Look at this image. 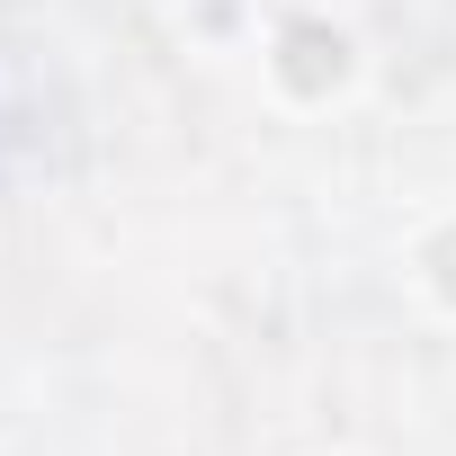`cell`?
<instances>
[{"label":"cell","instance_id":"obj_1","mask_svg":"<svg viewBox=\"0 0 456 456\" xmlns=\"http://www.w3.org/2000/svg\"><path fill=\"white\" fill-rule=\"evenodd\" d=\"M296 54H305V63H296V81L314 90V81H322V54H340V37H314V28H296Z\"/></svg>","mask_w":456,"mask_h":456},{"label":"cell","instance_id":"obj_2","mask_svg":"<svg viewBox=\"0 0 456 456\" xmlns=\"http://www.w3.org/2000/svg\"><path fill=\"white\" fill-rule=\"evenodd\" d=\"M438 287L456 296V242H438Z\"/></svg>","mask_w":456,"mask_h":456}]
</instances>
